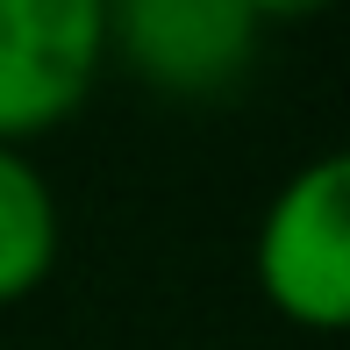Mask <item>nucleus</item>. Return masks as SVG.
<instances>
[{
	"mask_svg": "<svg viewBox=\"0 0 350 350\" xmlns=\"http://www.w3.org/2000/svg\"><path fill=\"white\" fill-rule=\"evenodd\" d=\"M258 293L314 336L350 322V157L322 150L272 193L258 221Z\"/></svg>",
	"mask_w": 350,
	"mask_h": 350,
	"instance_id": "nucleus-1",
	"label": "nucleus"
},
{
	"mask_svg": "<svg viewBox=\"0 0 350 350\" xmlns=\"http://www.w3.org/2000/svg\"><path fill=\"white\" fill-rule=\"evenodd\" d=\"M107 65L165 100H221L258 65L265 22L250 0H100Z\"/></svg>",
	"mask_w": 350,
	"mask_h": 350,
	"instance_id": "nucleus-2",
	"label": "nucleus"
},
{
	"mask_svg": "<svg viewBox=\"0 0 350 350\" xmlns=\"http://www.w3.org/2000/svg\"><path fill=\"white\" fill-rule=\"evenodd\" d=\"M107 72L100 0H0V143H36Z\"/></svg>",
	"mask_w": 350,
	"mask_h": 350,
	"instance_id": "nucleus-3",
	"label": "nucleus"
},
{
	"mask_svg": "<svg viewBox=\"0 0 350 350\" xmlns=\"http://www.w3.org/2000/svg\"><path fill=\"white\" fill-rule=\"evenodd\" d=\"M57 250H65V215L43 165L22 143H0V308L36 293L57 272Z\"/></svg>",
	"mask_w": 350,
	"mask_h": 350,
	"instance_id": "nucleus-4",
	"label": "nucleus"
},
{
	"mask_svg": "<svg viewBox=\"0 0 350 350\" xmlns=\"http://www.w3.org/2000/svg\"><path fill=\"white\" fill-rule=\"evenodd\" d=\"M258 8V22L272 29V22H314L322 8H336V0H250Z\"/></svg>",
	"mask_w": 350,
	"mask_h": 350,
	"instance_id": "nucleus-5",
	"label": "nucleus"
}]
</instances>
